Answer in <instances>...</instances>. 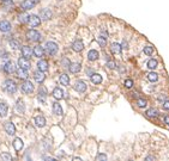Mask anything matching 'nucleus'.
I'll return each mask as SVG.
<instances>
[{"mask_svg": "<svg viewBox=\"0 0 169 161\" xmlns=\"http://www.w3.org/2000/svg\"><path fill=\"white\" fill-rule=\"evenodd\" d=\"M45 51L48 55H55L58 53V44L55 42H47L45 47Z\"/></svg>", "mask_w": 169, "mask_h": 161, "instance_id": "obj_1", "label": "nucleus"}, {"mask_svg": "<svg viewBox=\"0 0 169 161\" xmlns=\"http://www.w3.org/2000/svg\"><path fill=\"white\" fill-rule=\"evenodd\" d=\"M10 45H11V48L12 49H18L20 47V44H19V42H18V41H11V42H10Z\"/></svg>", "mask_w": 169, "mask_h": 161, "instance_id": "obj_39", "label": "nucleus"}, {"mask_svg": "<svg viewBox=\"0 0 169 161\" xmlns=\"http://www.w3.org/2000/svg\"><path fill=\"white\" fill-rule=\"evenodd\" d=\"M4 1H9V0H4Z\"/></svg>", "mask_w": 169, "mask_h": 161, "instance_id": "obj_48", "label": "nucleus"}, {"mask_svg": "<svg viewBox=\"0 0 169 161\" xmlns=\"http://www.w3.org/2000/svg\"><path fill=\"white\" fill-rule=\"evenodd\" d=\"M22 54L23 56L26 57V59H30V56L32 55V49L29 47V45H24L22 48Z\"/></svg>", "mask_w": 169, "mask_h": 161, "instance_id": "obj_15", "label": "nucleus"}, {"mask_svg": "<svg viewBox=\"0 0 169 161\" xmlns=\"http://www.w3.org/2000/svg\"><path fill=\"white\" fill-rule=\"evenodd\" d=\"M16 110H17L18 113H24V111H25L24 102H23L22 99H18L17 103H16Z\"/></svg>", "mask_w": 169, "mask_h": 161, "instance_id": "obj_17", "label": "nucleus"}, {"mask_svg": "<svg viewBox=\"0 0 169 161\" xmlns=\"http://www.w3.org/2000/svg\"><path fill=\"white\" fill-rule=\"evenodd\" d=\"M148 80L151 82H156L158 80V74L156 73V72H150V73L148 74Z\"/></svg>", "mask_w": 169, "mask_h": 161, "instance_id": "obj_32", "label": "nucleus"}, {"mask_svg": "<svg viewBox=\"0 0 169 161\" xmlns=\"http://www.w3.org/2000/svg\"><path fill=\"white\" fill-rule=\"evenodd\" d=\"M39 1L40 0H24L20 6H22L23 10H30V9H32L34 6H36Z\"/></svg>", "mask_w": 169, "mask_h": 161, "instance_id": "obj_5", "label": "nucleus"}, {"mask_svg": "<svg viewBox=\"0 0 169 161\" xmlns=\"http://www.w3.org/2000/svg\"><path fill=\"white\" fill-rule=\"evenodd\" d=\"M17 76L19 78V79L26 80V79H28V76H29V74H28V72H26V69L19 67V69L17 71Z\"/></svg>", "mask_w": 169, "mask_h": 161, "instance_id": "obj_21", "label": "nucleus"}, {"mask_svg": "<svg viewBox=\"0 0 169 161\" xmlns=\"http://www.w3.org/2000/svg\"><path fill=\"white\" fill-rule=\"evenodd\" d=\"M7 111H9V107L6 103H0V116L5 117L7 115Z\"/></svg>", "mask_w": 169, "mask_h": 161, "instance_id": "obj_28", "label": "nucleus"}, {"mask_svg": "<svg viewBox=\"0 0 169 161\" xmlns=\"http://www.w3.org/2000/svg\"><path fill=\"white\" fill-rule=\"evenodd\" d=\"M4 88H5L9 93H14L16 91H17V85H16V82L11 79H7L5 82H4Z\"/></svg>", "mask_w": 169, "mask_h": 161, "instance_id": "obj_2", "label": "nucleus"}, {"mask_svg": "<svg viewBox=\"0 0 169 161\" xmlns=\"http://www.w3.org/2000/svg\"><path fill=\"white\" fill-rule=\"evenodd\" d=\"M124 84H125V87H126V88H132L133 85H134V82H133L132 79H126Z\"/></svg>", "mask_w": 169, "mask_h": 161, "instance_id": "obj_37", "label": "nucleus"}, {"mask_svg": "<svg viewBox=\"0 0 169 161\" xmlns=\"http://www.w3.org/2000/svg\"><path fill=\"white\" fill-rule=\"evenodd\" d=\"M58 1H61V0H58Z\"/></svg>", "mask_w": 169, "mask_h": 161, "instance_id": "obj_49", "label": "nucleus"}, {"mask_svg": "<svg viewBox=\"0 0 169 161\" xmlns=\"http://www.w3.org/2000/svg\"><path fill=\"white\" fill-rule=\"evenodd\" d=\"M72 49H73L74 51H77V53H80V51L84 49V43H83L82 40H77L73 42V44H72Z\"/></svg>", "mask_w": 169, "mask_h": 161, "instance_id": "obj_6", "label": "nucleus"}, {"mask_svg": "<svg viewBox=\"0 0 169 161\" xmlns=\"http://www.w3.org/2000/svg\"><path fill=\"white\" fill-rule=\"evenodd\" d=\"M18 66H19L20 68H24V69H28V68H30V61H29V59H26V57H20L19 60H18Z\"/></svg>", "mask_w": 169, "mask_h": 161, "instance_id": "obj_7", "label": "nucleus"}, {"mask_svg": "<svg viewBox=\"0 0 169 161\" xmlns=\"http://www.w3.org/2000/svg\"><path fill=\"white\" fill-rule=\"evenodd\" d=\"M146 105H148V102L144 98H138L137 99V106L138 107L144 109V107H146Z\"/></svg>", "mask_w": 169, "mask_h": 161, "instance_id": "obj_34", "label": "nucleus"}, {"mask_svg": "<svg viewBox=\"0 0 169 161\" xmlns=\"http://www.w3.org/2000/svg\"><path fill=\"white\" fill-rule=\"evenodd\" d=\"M121 50H122L121 44H119V43H116V42L112 43V45H110V51H112L113 54H120Z\"/></svg>", "mask_w": 169, "mask_h": 161, "instance_id": "obj_16", "label": "nucleus"}, {"mask_svg": "<svg viewBox=\"0 0 169 161\" xmlns=\"http://www.w3.org/2000/svg\"><path fill=\"white\" fill-rule=\"evenodd\" d=\"M53 112L56 116H61L62 115V107L60 106L59 103H53Z\"/></svg>", "mask_w": 169, "mask_h": 161, "instance_id": "obj_26", "label": "nucleus"}, {"mask_svg": "<svg viewBox=\"0 0 169 161\" xmlns=\"http://www.w3.org/2000/svg\"><path fill=\"white\" fill-rule=\"evenodd\" d=\"M74 90L77 91V92H79V93H83V92H85L86 91V85H85L84 81H77L76 85H74Z\"/></svg>", "mask_w": 169, "mask_h": 161, "instance_id": "obj_8", "label": "nucleus"}, {"mask_svg": "<svg viewBox=\"0 0 169 161\" xmlns=\"http://www.w3.org/2000/svg\"><path fill=\"white\" fill-rule=\"evenodd\" d=\"M11 30V24L9 22H6V20H3V22H0V31L3 32H7Z\"/></svg>", "mask_w": 169, "mask_h": 161, "instance_id": "obj_19", "label": "nucleus"}, {"mask_svg": "<svg viewBox=\"0 0 169 161\" xmlns=\"http://www.w3.org/2000/svg\"><path fill=\"white\" fill-rule=\"evenodd\" d=\"M45 74H43V72L42 71H37V72H35L34 73V79H35V81L36 82H39V84H42L43 81H45Z\"/></svg>", "mask_w": 169, "mask_h": 161, "instance_id": "obj_10", "label": "nucleus"}, {"mask_svg": "<svg viewBox=\"0 0 169 161\" xmlns=\"http://www.w3.org/2000/svg\"><path fill=\"white\" fill-rule=\"evenodd\" d=\"M145 115H146L148 117H150V118H156V117L158 116V111L156 110L155 107H150V109H148V110L145 111Z\"/></svg>", "mask_w": 169, "mask_h": 161, "instance_id": "obj_18", "label": "nucleus"}, {"mask_svg": "<svg viewBox=\"0 0 169 161\" xmlns=\"http://www.w3.org/2000/svg\"><path fill=\"white\" fill-rule=\"evenodd\" d=\"M28 18H29V16L26 13H22L19 16V22L20 23H26L28 22Z\"/></svg>", "mask_w": 169, "mask_h": 161, "instance_id": "obj_40", "label": "nucleus"}, {"mask_svg": "<svg viewBox=\"0 0 169 161\" xmlns=\"http://www.w3.org/2000/svg\"><path fill=\"white\" fill-rule=\"evenodd\" d=\"M35 124L39 128H43L46 125V118L43 116H37L35 118Z\"/></svg>", "mask_w": 169, "mask_h": 161, "instance_id": "obj_22", "label": "nucleus"}, {"mask_svg": "<svg viewBox=\"0 0 169 161\" xmlns=\"http://www.w3.org/2000/svg\"><path fill=\"white\" fill-rule=\"evenodd\" d=\"M26 38L32 41V42H39V41H41V35L36 30H30L26 32Z\"/></svg>", "mask_w": 169, "mask_h": 161, "instance_id": "obj_3", "label": "nucleus"}, {"mask_svg": "<svg viewBox=\"0 0 169 161\" xmlns=\"http://www.w3.org/2000/svg\"><path fill=\"white\" fill-rule=\"evenodd\" d=\"M152 53H154V49H152L151 45H145V47H144V54H145V55L151 56Z\"/></svg>", "mask_w": 169, "mask_h": 161, "instance_id": "obj_36", "label": "nucleus"}, {"mask_svg": "<svg viewBox=\"0 0 169 161\" xmlns=\"http://www.w3.org/2000/svg\"><path fill=\"white\" fill-rule=\"evenodd\" d=\"M4 71H5V73H7V74H11V73H13V72H16V68H14V66H13V63L12 62H7L5 66H4Z\"/></svg>", "mask_w": 169, "mask_h": 161, "instance_id": "obj_23", "label": "nucleus"}, {"mask_svg": "<svg viewBox=\"0 0 169 161\" xmlns=\"http://www.w3.org/2000/svg\"><path fill=\"white\" fill-rule=\"evenodd\" d=\"M121 48L122 49H127V48H128V43H127L126 41H124V43L121 44Z\"/></svg>", "mask_w": 169, "mask_h": 161, "instance_id": "obj_45", "label": "nucleus"}, {"mask_svg": "<svg viewBox=\"0 0 169 161\" xmlns=\"http://www.w3.org/2000/svg\"><path fill=\"white\" fill-rule=\"evenodd\" d=\"M59 81L61 85L64 86H68V84H70V78H68L67 74H61L59 78Z\"/></svg>", "mask_w": 169, "mask_h": 161, "instance_id": "obj_27", "label": "nucleus"}, {"mask_svg": "<svg viewBox=\"0 0 169 161\" xmlns=\"http://www.w3.org/2000/svg\"><path fill=\"white\" fill-rule=\"evenodd\" d=\"M46 97H47V92H46V90L43 87H41V90L39 91V100L40 102H42V103H45Z\"/></svg>", "mask_w": 169, "mask_h": 161, "instance_id": "obj_33", "label": "nucleus"}, {"mask_svg": "<svg viewBox=\"0 0 169 161\" xmlns=\"http://www.w3.org/2000/svg\"><path fill=\"white\" fill-rule=\"evenodd\" d=\"M37 67H39L40 71L46 72V71H48V62L46 60H40L39 63H37Z\"/></svg>", "mask_w": 169, "mask_h": 161, "instance_id": "obj_25", "label": "nucleus"}, {"mask_svg": "<svg viewBox=\"0 0 169 161\" xmlns=\"http://www.w3.org/2000/svg\"><path fill=\"white\" fill-rule=\"evenodd\" d=\"M32 54H34L36 57H42L43 54H45V49L41 45H36L34 49H32Z\"/></svg>", "mask_w": 169, "mask_h": 161, "instance_id": "obj_13", "label": "nucleus"}, {"mask_svg": "<svg viewBox=\"0 0 169 161\" xmlns=\"http://www.w3.org/2000/svg\"><path fill=\"white\" fill-rule=\"evenodd\" d=\"M115 66L116 65L113 62V61H108V62H107V67L109 68V69H114V68H115Z\"/></svg>", "mask_w": 169, "mask_h": 161, "instance_id": "obj_42", "label": "nucleus"}, {"mask_svg": "<svg viewBox=\"0 0 169 161\" xmlns=\"http://www.w3.org/2000/svg\"><path fill=\"white\" fill-rule=\"evenodd\" d=\"M40 17L42 18L43 20L51 19V17H52V11L49 9H43V10H41V12H40Z\"/></svg>", "mask_w": 169, "mask_h": 161, "instance_id": "obj_11", "label": "nucleus"}, {"mask_svg": "<svg viewBox=\"0 0 169 161\" xmlns=\"http://www.w3.org/2000/svg\"><path fill=\"white\" fill-rule=\"evenodd\" d=\"M162 106H163V109L164 110H169V100H164L163 103H162Z\"/></svg>", "mask_w": 169, "mask_h": 161, "instance_id": "obj_43", "label": "nucleus"}, {"mask_svg": "<svg viewBox=\"0 0 169 161\" xmlns=\"http://www.w3.org/2000/svg\"><path fill=\"white\" fill-rule=\"evenodd\" d=\"M1 159H3L4 161H11L12 156L10 155L9 153H3V154H1Z\"/></svg>", "mask_w": 169, "mask_h": 161, "instance_id": "obj_38", "label": "nucleus"}, {"mask_svg": "<svg viewBox=\"0 0 169 161\" xmlns=\"http://www.w3.org/2000/svg\"><path fill=\"white\" fill-rule=\"evenodd\" d=\"M96 160H107V155L106 154H99V155L96 156Z\"/></svg>", "mask_w": 169, "mask_h": 161, "instance_id": "obj_41", "label": "nucleus"}, {"mask_svg": "<svg viewBox=\"0 0 169 161\" xmlns=\"http://www.w3.org/2000/svg\"><path fill=\"white\" fill-rule=\"evenodd\" d=\"M97 43H99L101 47H104L107 44V36H100L97 37Z\"/></svg>", "mask_w": 169, "mask_h": 161, "instance_id": "obj_35", "label": "nucleus"}, {"mask_svg": "<svg viewBox=\"0 0 169 161\" xmlns=\"http://www.w3.org/2000/svg\"><path fill=\"white\" fill-rule=\"evenodd\" d=\"M90 78H91V81H92L95 85H99V84L102 82V76L100 75L99 73H92L90 75Z\"/></svg>", "mask_w": 169, "mask_h": 161, "instance_id": "obj_24", "label": "nucleus"}, {"mask_svg": "<svg viewBox=\"0 0 169 161\" xmlns=\"http://www.w3.org/2000/svg\"><path fill=\"white\" fill-rule=\"evenodd\" d=\"M145 160H156V158H155V156H146V158H145Z\"/></svg>", "mask_w": 169, "mask_h": 161, "instance_id": "obj_47", "label": "nucleus"}, {"mask_svg": "<svg viewBox=\"0 0 169 161\" xmlns=\"http://www.w3.org/2000/svg\"><path fill=\"white\" fill-rule=\"evenodd\" d=\"M146 66H148V68H149V69H155V68L158 66V61L156 59H150L149 61H148Z\"/></svg>", "mask_w": 169, "mask_h": 161, "instance_id": "obj_30", "label": "nucleus"}, {"mask_svg": "<svg viewBox=\"0 0 169 161\" xmlns=\"http://www.w3.org/2000/svg\"><path fill=\"white\" fill-rule=\"evenodd\" d=\"M22 90L25 92V93H31L32 91H34V85H32V82L31 81H25L23 84L22 86Z\"/></svg>", "mask_w": 169, "mask_h": 161, "instance_id": "obj_12", "label": "nucleus"}, {"mask_svg": "<svg viewBox=\"0 0 169 161\" xmlns=\"http://www.w3.org/2000/svg\"><path fill=\"white\" fill-rule=\"evenodd\" d=\"M163 122H164V123H166V124H167V125H168V127H169V116H166V117H164Z\"/></svg>", "mask_w": 169, "mask_h": 161, "instance_id": "obj_46", "label": "nucleus"}, {"mask_svg": "<svg viewBox=\"0 0 169 161\" xmlns=\"http://www.w3.org/2000/svg\"><path fill=\"white\" fill-rule=\"evenodd\" d=\"M80 69H82V65H80V63H71L70 65L71 73H78Z\"/></svg>", "mask_w": 169, "mask_h": 161, "instance_id": "obj_29", "label": "nucleus"}, {"mask_svg": "<svg viewBox=\"0 0 169 161\" xmlns=\"http://www.w3.org/2000/svg\"><path fill=\"white\" fill-rule=\"evenodd\" d=\"M23 141L20 139H14V141H13V148L16 150H20L23 148Z\"/></svg>", "mask_w": 169, "mask_h": 161, "instance_id": "obj_31", "label": "nucleus"}, {"mask_svg": "<svg viewBox=\"0 0 169 161\" xmlns=\"http://www.w3.org/2000/svg\"><path fill=\"white\" fill-rule=\"evenodd\" d=\"M28 23L32 28H36V26H39L40 24H41V18H40L39 16H36V14H31L28 18Z\"/></svg>", "mask_w": 169, "mask_h": 161, "instance_id": "obj_4", "label": "nucleus"}, {"mask_svg": "<svg viewBox=\"0 0 169 161\" xmlns=\"http://www.w3.org/2000/svg\"><path fill=\"white\" fill-rule=\"evenodd\" d=\"M52 94H53L54 98H55V99H59V100L64 98V92H62V90H61V88H59V87H55V88H54V90H53V93H52Z\"/></svg>", "mask_w": 169, "mask_h": 161, "instance_id": "obj_20", "label": "nucleus"}, {"mask_svg": "<svg viewBox=\"0 0 169 161\" xmlns=\"http://www.w3.org/2000/svg\"><path fill=\"white\" fill-rule=\"evenodd\" d=\"M62 65H64V67H70V61H68L67 59H64L62 60Z\"/></svg>", "mask_w": 169, "mask_h": 161, "instance_id": "obj_44", "label": "nucleus"}, {"mask_svg": "<svg viewBox=\"0 0 169 161\" xmlns=\"http://www.w3.org/2000/svg\"><path fill=\"white\" fill-rule=\"evenodd\" d=\"M100 54L97 50H95V49H91L89 53H88V59H89V61H96V60L99 59Z\"/></svg>", "mask_w": 169, "mask_h": 161, "instance_id": "obj_14", "label": "nucleus"}, {"mask_svg": "<svg viewBox=\"0 0 169 161\" xmlns=\"http://www.w3.org/2000/svg\"><path fill=\"white\" fill-rule=\"evenodd\" d=\"M5 131L9 135H14L16 134V127H14V124L12 122H7L5 124Z\"/></svg>", "mask_w": 169, "mask_h": 161, "instance_id": "obj_9", "label": "nucleus"}]
</instances>
